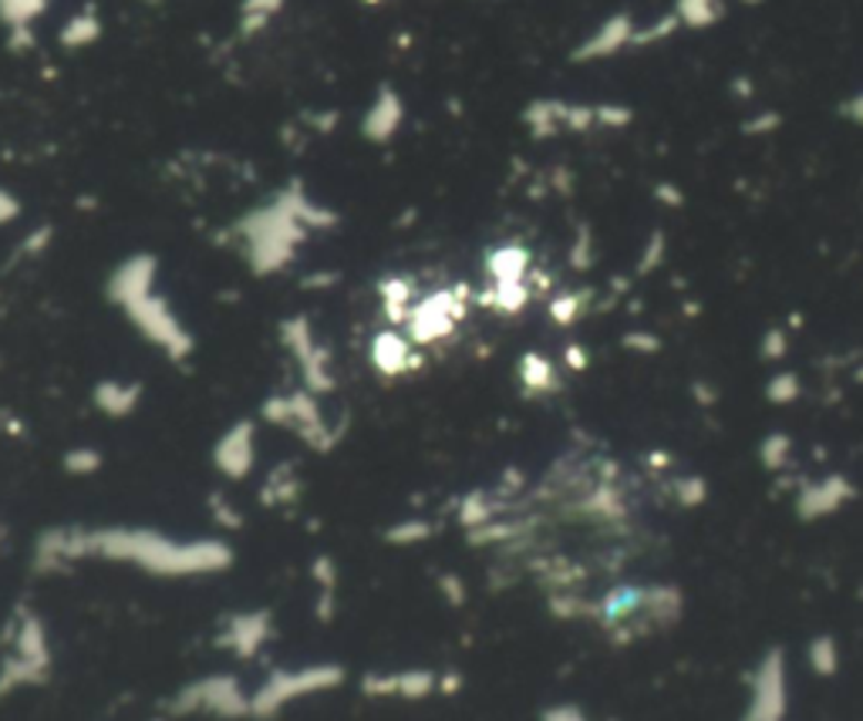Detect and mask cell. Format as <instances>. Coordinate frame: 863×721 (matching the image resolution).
Listing matches in <instances>:
<instances>
[{"mask_svg":"<svg viewBox=\"0 0 863 721\" xmlns=\"http://www.w3.org/2000/svg\"><path fill=\"white\" fill-rule=\"evenodd\" d=\"M78 556H112L139 563L156 573H217L233 563V550L223 543H172L146 530H102V533H64L54 530L38 543V563H69Z\"/></svg>","mask_w":863,"mask_h":721,"instance_id":"1","label":"cell"},{"mask_svg":"<svg viewBox=\"0 0 863 721\" xmlns=\"http://www.w3.org/2000/svg\"><path fill=\"white\" fill-rule=\"evenodd\" d=\"M213 463L220 466L223 476L243 479L253 463H256V428L253 422H236L213 448Z\"/></svg>","mask_w":863,"mask_h":721,"instance_id":"2","label":"cell"},{"mask_svg":"<svg viewBox=\"0 0 863 721\" xmlns=\"http://www.w3.org/2000/svg\"><path fill=\"white\" fill-rule=\"evenodd\" d=\"M271 634V614L267 611H250V614H236L230 617V630H227V644L240 654H253Z\"/></svg>","mask_w":863,"mask_h":721,"instance_id":"3","label":"cell"},{"mask_svg":"<svg viewBox=\"0 0 863 721\" xmlns=\"http://www.w3.org/2000/svg\"><path fill=\"white\" fill-rule=\"evenodd\" d=\"M371 358H375V364H378L385 374H402V371L415 368L412 348H409L402 338H398V335H378V341H375V348H371Z\"/></svg>","mask_w":863,"mask_h":721,"instance_id":"4","label":"cell"},{"mask_svg":"<svg viewBox=\"0 0 863 721\" xmlns=\"http://www.w3.org/2000/svg\"><path fill=\"white\" fill-rule=\"evenodd\" d=\"M95 405L112 415V418H125L131 409L139 405V384H122V381H105L95 388Z\"/></svg>","mask_w":863,"mask_h":721,"instance_id":"5","label":"cell"},{"mask_svg":"<svg viewBox=\"0 0 863 721\" xmlns=\"http://www.w3.org/2000/svg\"><path fill=\"white\" fill-rule=\"evenodd\" d=\"M301 492V479L291 473V469H274L271 483L263 486V502H294Z\"/></svg>","mask_w":863,"mask_h":721,"instance_id":"6","label":"cell"},{"mask_svg":"<svg viewBox=\"0 0 863 721\" xmlns=\"http://www.w3.org/2000/svg\"><path fill=\"white\" fill-rule=\"evenodd\" d=\"M398 102H394V95H385L381 98V105H375V112H371V118H368V132H371V139H385V136H391L394 132V125H398Z\"/></svg>","mask_w":863,"mask_h":721,"instance_id":"7","label":"cell"},{"mask_svg":"<svg viewBox=\"0 0 863 721\" xmlns=\"http://www.w3.org/2000/svg\"><path fill=\"white\" fill-rule=\"evenodd\" d=\"M98 466H102V455L95 448H72L64 455V469L72 476H92V473H98Z\"/></svg>","mask_w":863,"mask_h":721,"instance_id":"8","label":"cell"},{"mask_svg":"<svg viewBox=\"0 0 863 721\" xmlns=\"http://www.w3.org/2000/svg\"><path fill=\"white\" fill-rule=\"evenodd\" d=\"M429 533H432L429 522H422V519L415 522V519H412V522H398V527H391V530H388V540H391V543H415V540H425Z\"/></svg>","mask_w":863,"mask_h":721,"instance_id":"9","label":"cell"},{"mask_svg":"<svg viewBox=\"0 0 863 721\" xmlns=\"http://www.w3.org/2000/svg\"><path fill=\"white\" fill-rule=\"evenodd\" d=\"M4 8L14 21H24V18H31L44 8V0H4Z\"/></svg>","mask_w":863,"mask_h":721,"instance_id":"10","label":"cell"},{"mask_svg":"<svg viewBox=\"0 0 863 721\" xmlns=\"http://www.w3.org/2000/svg\"><path fill=\"white\" fill-rule=\"evenodd\" d=\"M11 216H18V200H11V195L0 192V223L11 220Z\"/></svg>","mask_w":863,"mask_h":721,"instance_id":"11","label":"cell"},{"mask_svg":"<svg viewBox=\"0 0 863 721\" xmlns=\"http://www.w3.org/2000/svg\"><path fill=\"white\" fill-rule=\"evenodd\" d=\"M75 24H78V28H88V31H85L88 38H95V34H98V28H92L95 21H75ZM64 41H72V44H78V41H82V34H78V31H64Z\"/></svg>","mask_w":863,"mask_h":721,"instance_id":"12","label":"cell"},{"mask_svg":"<svg viewBox=\"0 0 863 721\" xmlns=\"http://www.w3.org/2000/svg\"><path fill=\"white\" fill-rule=\"evenodd\" d=\"M0 540H4V527H0Z\"/></svg>","mask_w":863,"mask_h":721,"instance_id":"13","label":"cell"},{"mask_svg":"<svg viewBox=\"0 0 863 721\" xmlns=\"http://www.w3.org/2000/svg\"><path fill=\"white\" fill-rule=\"evenodd\" d=\"M371 4H378V0H371Z\"/></svg>","mask_w":863,"mask_h":721,"instance_id":"14","label":"cell"}]
</instances>
